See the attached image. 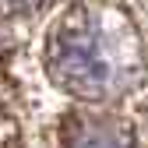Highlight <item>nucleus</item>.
Masks as SVG:
<instances>
[{"instance_id": "20e7f679", "label": "nucleus", "mask_w": 148, "mask_h": 148, "mask_svg": "<svg viewBox=\"0 0 148 148\" xmlns=\"http://www.w3.org/2000/svg\"><path fill=\"white\" fill-rule=\"evenodd\" d=\"M14 141H18V127H14L11 113H4V109H0V148H11Z\"/></svg>"}, {"instance_id": "7ed1b4c3", "label": "nucleus", "mask_w": 148, "mask_h": 148, "mask_svg": "<svg viewBox=\"0 0 148 148\" xmlns=\"http://www.w3.org/2000/svg\"><path fill=\"white\" fill-rule=\"evenodd\" d=\"M46 4L49 0H0V7H4L7 14H32V11H39Z\"/></svg>"}, {"instance_id": "39448f33", "label": "nucleus", "mask_w": 148, "mask_h": 148, "mask_svg": "<svg viewBox=\"0 0 148 148\" xmlns=\"http://www.w3.org/2000/svg\"><path fill=\"white\" fill-rule=\"evenodd\" d=\"M0 60H4V42H0Z\"/></svg>"}, {"instance_id": "f257e3e1", "label": "nucleus", "mask_w": 148, "mask_h": 148, "mask_svg": "<svg viewBox=\"0 0 148 148\" xmlns=\"http://www.w3.org/2000/svg\"><path fill=\"white\" fill-rule=\"evenodd\" d=\"M141 71V35L131 14L116 4L78 0L46 35V74L74 99H116L138 85Z\"/></svg>"}, {"instance_id": "f03ea898", "label": "nucleus", "mask_w": 148, "mask_h": 148, "mask_svg": "<svg viewBox=\"0 0 148 148\" xmlns=\"http://www.w3.org/2000/svg\"><path fill=\"white\" fill-rule=\"evenodd\" d=\"M60 148H134V134L109 113H71L60 127Z\"/></svg>"}]
</instances>
